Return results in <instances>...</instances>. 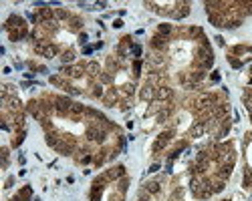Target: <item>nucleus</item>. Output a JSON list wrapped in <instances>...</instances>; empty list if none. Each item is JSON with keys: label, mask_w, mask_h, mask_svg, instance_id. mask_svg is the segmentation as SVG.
Listing matches in <instances>:
<instances>
[{"label": "nucleus", "mask_w": 252, "mask_h": 201, "mask_svg": "<svg viewBox=\"0 0 252 201\" xmlns=\"http://www.w3.org/2000/svg\"><path fill=\"white\" fill-rule=\"evenodd\" d=\"M139 97H141L143 100H151L153 97H155V89H153V85H151V83H147L143 89L139 90Z\"/></svg>", "instance_id": "nucleus-1"}, {"label": "nucleus", "mask_w": 252, "mask_h": 201, "mask_svg": "<svg viewBox=\"0 0 252 201\" xmlns=\"http://www.w3.org/2000/svg\"><path fill=\"white\" fill-rule=\"evenodd\" d=\"M151 46L155 48V50H163L165 46H168V40H165V36H161V34H157L153 40H151Z\"/></svg>", "instance_id": "nucleus-2"}, {"label": "nucleus", "mask_w": 252, "mask_h": 201, "mask_svg": "<svg viewBox=\"0 0 252 201\" xmlns=\"http://www.w3.org/2000/svg\"><path fill=\"white\" fill-rule=\"evenodd\" d=\"M170 32H172V26H170V24H160V28H157V34H161V36H168Z\"/></svg>", "instance_id": "nucleus-3"}, {"label": "nucleus", "mask_w": 252, "mask_h": 201, "mask_svg": "<svg viewBox=\"0 0 252 201\" xmlns=\"http://www.w3.org/2000/svg\"><path fill=\"white\" fill-rule=\"evenodd\" d=\"M147 191H149V193H157V191H160V183H157V181L147 183Z\"/></svg>", "instance_id": "nucleus-4"}, {"label": "nucleus", "mask_w": 252, "mask_h": 201, "mask_svg": "<svg viewBox=\"0 0 252 201\" xmlns=\"http://www.w3.org/2000/svg\"><path fill=\"white\" fill-rule=\"evenodd\" d=\"M63 60H73V52H65L63 55Z\"/></svg>", "instance_id": "nucleus-5"}, {"label": "nucleus", "mask_w": 252, "mask_h": 201, "mask_svg": "<svg viewBox=\"0 0 252 201\" xmlns=\"http://www.w3.org/2000/svg\"><path fill=\"white\" fill-rule=\"evenodd\" d=\"M113 26H115V28H121V26H123V22H121V20H115Z\"/></svg>", "instance_id": "nucleus-6"}, {"label": "nucleus", "mask_w": 252, "mask_h": 201, "mask_svg": "<svg viewBox=\"0 0 252 201\" xmlns=\"http://www.w3.org/2000/svg\"><path fill=\"white\" fill-rule=\"evenodd\" d=\"M212 80H214V83H218V80H220V75H218V73H214V75H212Z\"/></svg>", "instance_id": "nucleus-7"}]
</instances>
